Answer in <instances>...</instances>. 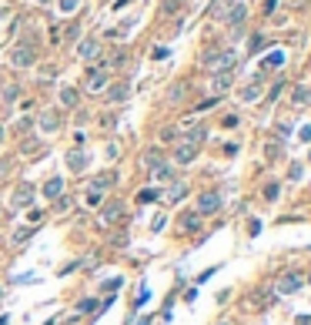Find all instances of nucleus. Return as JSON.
Wrapping results in <instances>:
<instances>
[{"mask_svg":"<svg viewBox=\"0 0 311 325\" xmlns=\"http://www.w3.org/2000/svg\"><path fill=\"white\" fill-rule=\"evenodd\" d=\"M0 144H3V128H0Z\"/></svg>","mask_w":311,"mask_h":325,"instance_id":"2f4dec72","label":"nucleus"},{"mask_svg":"<svg viewBox=\"0 0 311 325\" xmlns=\"http://www.w3.org/2000/svg\"><path fill=\"white\" fill-rule=\"evenodd\" d=\"M121 211H124V205H121V201H107V205H104V215H101V221H104V225L117 221V218H121Z\"/></svg>","mask_w":311,"mask_h":325,"instance_id":"9b49d317","label":"nucleus"},{"mask_svg":"<svg viewBox=\"0 0 311 325\" xmlns=\"http://www.w3.org/2000/svg\"><path fill=\"white\" fill-rule=\"evenodd\" d=\"M301 285H305V275H301V271H285V275L275 282V292L291 295V292H301Z\"/></svg>","mask_w":311,"mask_h":325,"instance_id":"f257e3e1","label":"nucleus"},{"mask_svg":"<svg viewBox=\"0 0 311 325\" xmlns=\"http://www.w3.org/2000/svg\"><path fill=\"white\" fill-rule=\"evenodd\" d=\"M40 218H44V211H40V208H30V211H27V221H30V225H37Z\"/></svg>","mask_w":311,"mask_h":325,"instance_id":"a878e982","label":"nucleus"},{"mask_svg":"<svg viewBox=\"0 0 311 325\" xmlns=\"http://www.w3.org/2000/svg\"><path fill=\"white\" fill-rule=\"evenodd\" d=\"M57 124H60L57 111H44V114H40V128H44V131H57Z\"/></svg>","mask_w":311,"mask_h":325,"instance_id":"4468645a","label":"nucleus"},{"mask_svg":"<svg viewBox=\"0 0 311 325\" xmlns=\"http://www.w3.org/2000/svg\"><path fill=\"white\" fill-rule=\"evenodd\" d=\"M204 64H207V67H214V71H224V74H228V71L234 67V51H221V54H207V57H204Z\"/></svg>","mask_w":311,"mask_h":325,"instance_id":"20e7f679","label":"nucleus"},{"mask_svg":"<svg viewBox=\"0 0 311 325\" xmlns=\"http://www.w3.org/2000/svg\"><path fill=\"white\" fill-rule=\"evenodd\" d=\"M244 14H248V7H244V3H234V7L228 10V24H231V27H238L241 20H244Z\"/></svg>","mask_w":311,"mask_h":325,"instance_id":"ddd939ff","label":"nucleus"},{"mask_svg":"<svg viewBox=\"0 0 311 325\" xmlns=\"http://www.w3.org/2000/svg\"><path fill=\"white\" fill-rule=\"evenodd\" d=\"M228 87H231V77H228V74L214 77V91H228Z\"/></svg>","mask_w":311,"mask_h":325,"instance_id":"412c9836","label":"nucleus"},{"mask_svg":"<svg viewBox=\"0 0 311 325\" xmlns=\"http://www.w3.org/2000/svg\"><path fill=\"white\" fill-rule=\"evenodd\" d=\"M128 97V84H117V87H110V101L117 104V101H124Z\"/></svg>","mask_w":311,"mask_h":325,"instance_id":"aec40b11","label":"nucleus"},{"mask_svg":"<svg viewBox=\"0 0 311 325\" xmlns=\"http://www.w3.org/2000/svg\"><path fill=\"white\" fill-rule=\"evenodd\" d=\"M37 3H51V0H37Z\"/></svg>","mask_w":311,"mask_h":325,"instance_id":"473e14b6","label":"nucleus"},{"mask_svg":"<svg viewBox=\"0 0 311 325\" xmlns=\"http://www.w3.org/2000/svg\"><path fill=\"white\" fill-rule=\"evenodd\" d=\"M141 164H144L147 171H157V168L164 164V154L157 151V148H151V151H144V158H141Z\"/></svg>","mask_w":311,"mask_h":325,"instance_id":"6e6552de","label":"nucleus"},{"mask_svg":"<svg viewBox=\"0 0 311 325\" xmlns=\"http://www.w3.org/2000/svg\"><path fill=\"white\" fill-rule=\"evenodd\" d=\"M44 194H47V198H60V194H64V181H60V178H51V181L44 185Z\"/></svg>","mask_w":311,"mask_h":325,"instance_id":"2eb2a0df","label":"nucleus"},{"mask_svg":"<svg viewBox=\"0 0 311 325\" xmlns=\"http://www.w3.org/2000/svg\"><path fill=\"white\" fill-rule=\"evenodd\" d=\"M264 198L275 201V198H278V185H268V188H264Z\"/></svg>","mask_w":311,"mask_h":325,"instance_id":"c756f323","label":"nucleus"},{"mask_svg":"<svg viewBox=\"0 0 311 325\" xmlns=\"http://www.w3.org/2000/svg\"><path fill=\"white\" fill-rule=\"evenodd\" d=\"M181 97H184V84H174V87L167 91V101H171V104H174V101H181Z\"/></svg>","mask_w":311,"mask_h":325,"instance_id":"4be33fe9","label":"nucleus"},{"mask_svg":"<svg viewBox=\"0 0 311 325\" xmlns=\"http://www.w3.org/2000/svg\"><path fill=\"white\" fill-rule=\"evenodd\" d=\"M178 7H181V0H164V14H178Z\"/></svg>","mask_w":311,"mask_h":325,"instance_id":"bb28decb","label":"nucleus"},{"mask_svg":"<svg viewBox=\"0 0 311 325\" xmlns=\"http://www.w3.org/2000/svg\"><path fill=\"white\" fill-rule=\"evenodd\" d=\"M60 104L64 108H77V91L74 87H60Z\"/></svg>","mask_w":311,"mask_h":325,"instance_id":"dca6fc26","label":"nucleus"},{"mask_svg":"<svg viewBox=\"0 0 311 325\" xmlns=\"http://www.w3.org/2000/svg\"><path fill=\"white\" fill-rule=\"evenodd\" d=\"M268 158H271V161L281 158V144H268Z\"/></svg>","mask_w":311,"mask_h":325,"instance_id":"c85d7f7f","label":"nucleus"},{"mask_svg":"<svg viewBox=\"0 0 311 325\" xmlns=\"http://www.w3.org/2000/svg\"><path fill=\"white\" fill-rule=\"evenodd\" d=\"M14 205H17V208L34 205V185H30V181H20V188L14 191Z\"/></svg>","mask_w":311,"mask_h":325,"instance_id":"39448f33","label":"nucleus"},{"mask_svg":"<svg viewBox=\"0 0 311 325\" xmlns=\"http://www.w3.org/2000/svg\"><path fill=\"white\" fill-rule=\"evenodd\" d=\"M97 308V298H84L80 305H77V312H94Z\"/></svg>","mask_w":311,"mask_h":325,"instance_id":"393cba45","label":"nucleus"},{"mask_svg":"<svg viewBox=\"0 0 311 325\" xmlns=\"http://www.w3.org/2000/svg\"><path fill=\"white\" fill-rule=\"evenodd\" d=\"M27 235H30V231H27V228L14 231V245H24V242H27Z\"/></svg>","mask_w":311,"mask_h":325,"instance_id":"cd10ccee","label":"nucleus"},{"mask_svg":"<svg viewBox=\"0 0 311 325\" xmlns=\"http://www.w3.org/2000/svg\"><path fill=\"white\" fill-rule=\"evenodd\" d=\"M97 51H101V44H97L94 37H84L80 44H77V54H80L84 60H94V57H97Z\"/></svg>","mask_w":311,"mask_h":325,"instance_id":"0eeeda50","label":"nucleus"},{"mask_svg":"<svg viewBox=\"0 0 311 325\" xmlns=\"http://www.w3.org/2000/svg\"><path fill=\"white\" fill-rule=\"evenodd\" d=\"M258 97H261V84H248V87L241 91V101H248V104L258 101Z\"/></svg>","mask_w":311,"mask_h":325,"instance_id":"f3484780","label":"nucleus"},{"mask_svg":"<svg viewBox=\"0 0 311 325\" xmlns=\"http://www.w3.org/2000/svg\"><path fill=\"white\" fill-rule=\"evenodd\" d=\"M281 64H285V54H281V51H275V54L264 57V67H281Z\"/></svg>","mask_w":311,"mask_h":325,"instance_id":"6ab92c4d","label":"nucleus"},{"mask_svg":"<svg viewBox=\"0 0 311 325\" xmlns=\"http://www.w3.org/2000/svg\"><path fill=\"white\" fill-rule=\"evenodd\" d=\"M291 101H294V104H311V91H308V87H294Z\"/></svg>","mask_w":311,"mask_h":325,"instance_id":"a211bd4d","label":"nucleus"},{"mask_svg":"<svg viewBox=\"0 0 311 325\" xmlns=\"http://www.w3.org/2000/svg\"><path fill=\"white\" fill-rule=\"evenodd\" d=\"M77 7H80V0H60V10H64V14H74Z\"/></svg>","mask_w":311,"mask_h":325,"instance_id":"b1692460","label":"nucleus"},{"mask_svg":"<svg viewBox=\"0 0 311 325\" xmlns=\"http://www.w3.org/2000/svg\"><path fill=\"white\" fill-rule=\"evenodd\" d=\"M114 181H117V178H114V171H104V174H97V178L91 181V191H97V194H101V191H107V188L114 185Z\"/></svg>","mask_w":311,"mask_h":325,"instance_id":"9d476101","label":"nucleus"},{"mask_svg":"<svg viewBox=\"0 0 311 325\" xmlns=\"http://www.w3.org/2000/svg\"><path fill=\"white\" fill-rule=\"evenodd\" d=\"M181 228H184V231L198 228V215H184V218H181Z\"/></svg>","mask_w":311,"mask_h":325,"instance_id":"5701e85b","label":"nucleus"},{"mask_svg":"<svg viewBox=\"0 0 311 325\" xmlns=\"http://www.w3.org/2000/svg\"><path fill=\"white\" fill-rule=\"evenodd\" d=\"M301 141H311V124H305V128H301Z\"/></svg>","mask_w":311,"mask_h":325,"instance_id":"7c9ffc66","label":"nucleus"},{"mask_svg":"<svg viewBox=\"0 0 311 325\" xmlns=\"http://www.w3.org/2000/svg\"><path fill=\"white\" fill-rule=\"evenodd\" d=\"M107 87V74L104 71H91L87 74V91H104Z\"/></svg>","mask_w":311,"mask_h":325,"instance_id":"f8f14e48","label":"nucleus"},{"mask_svg":"<svg viewBox=\"0 0 311 325\" xmlns=\"http://www.w3.org/2000/svg\"><path fill=\"white\" fill-rule=\"evenodd\" d=\"M224 325H228V322H224Z\"/></svg>","mask_w":311,"mask_h":325,"instance_id":"72a5a7b5","label":"nucleus"},{"mask_svg":"<svg viewBox=\"0 0 311 325\" xmlns=\"http://www.w3.org/2000/svg\"><path fill=\"white\" fill-rule=\"evenodd\" d=\"M194 158H198V144L181 141V144H178V151H174V161H178V164H191Z\"/></svg>","mask_w":311,"mask_h":325,"instance_id":"423d86ee","label":"nucleus"},{"mask_svg":"<svg viewBox=\"0 0 311 325\" xmlns=\"http://www.w3.org/2000/svg\"><path fill=\"white\" fill-rule=\"evenodd\" d=\"M67 168H71L74 174H80L84 168H87V154H84V151H71V154H67Z\"/></svg>","mask_w":311,"mask_h":325,"instance_id":"1a4fd4ad","label":"nucleus"},{"mask_svg":"<svg viewBox=\"0 0 311 325\" xmlns=\"http://www.w3.org/2000/svg\"><path fill=\"white\" fill-rule=\"evenodd\" d=\"M10 60H14V67H30L37 60V51L30 44H17V47L10 51Z\"/></svg>","mask_w":311,"mask_h":325,"instance_id":"7ed1b4c3","label":"nucleus"},{"mask_svg":"<svg viewBox=\"0 0 311 325\" xmlns=\"http://www.w3.org/2000/svg\"><path fill=\"white\" fill-rule=\"evenodd\" d=\"M221 208V191H201L198 194V215H214Z\"/></svg>","mask_w":311,"mask_h":325,"instance_id":"f03ea898","label":"nucleus"}]
</instances>
